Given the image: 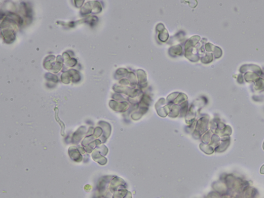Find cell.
<instances>
[{"label": "cell", "instance_id": "7a4b0ae2", "mask_svg": "<svg viewBox=\"0 0 264 198\" xmlns=\"http://www.w3.org/2000/svg\"><path fill=\"white\" fill-rule=\"evenodd\" d=\"M263 149L264 150V142L263 144Z\"/></svg>", "mask_w": 264, "mask_h": 198}, {"label": "cell", "instance_id": "6da1fadb", "mask_svg": "<svg viewBox=\"0 0 264 198\" xmlns=\"http://www.w3.org/2000/svg\"><path fill=\"white\" fill-rule=\"evenodd\" d=\"M260 172L261 174H264V165L261 167Z\"/></svg>", "mask_w": 264, "mask_h": 198}]
</instances>
